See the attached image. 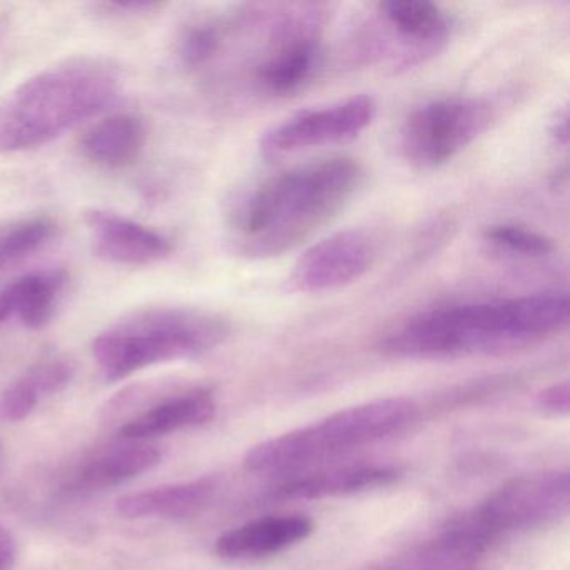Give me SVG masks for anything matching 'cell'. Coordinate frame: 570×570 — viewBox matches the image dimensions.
<instances>
[{
  "label": "cell",
  "mask_w": 570,
  "mask_h": 570,
  "mask_svg": "<svg viewBox=\"0 0 570 570\" xmlns=\"http://www.w3.org/2000/svg\"><path fill=\"white\" fill-rule=\"evenodd\" d=\"M569 309V296L559 292L452 303L416 313L390 332L380 346L396 358L503 355L562 332Z\"/></svg>",
  "instance_id": "obj_1"
},
{
  "label": "cell",
  "mask_w": 570,
  "mask_h": 570,
  "mask_svg": "<svg viewBox=\"0 0 570 570\" xmlns=\"http://www.w3.org/2000/svg\"><path fill=\"white\" fill-rule=\"evenodd\" d=\"M365 183V169L348 156L308 163L273 176L233 212L236 249L249 258H275L332 223Z\"/></svg>",
  "instance_id": "obj_2"
},
{
  "label": "cell",
  "mask_w": 570,
  "mask_h": 570,
  "mask_svg": "<svg viewBox=\"0 0 570 570\" xmlns=\"http://www.w3.org/2000/svg\"><path fill=\"white\" fill-rule=\"evenodd\" d=\"M118 68L101 58H76L26 79L0 105V155L41 148L115 105Z\"/></svg>",
  "instance_id": "obj_3"
},
{
  "label": "cell",
  "mask_w": 570,
  "mask_h": 570,
  "mask_svg": "<svg viewBox=\"0 0 570 570\" xmlns=\"http://www.w3.org/2000/svg\"><path fill=\"white\" fill-rule=\"evenodd\" d=\"M229 325L216 313L198 308H149L99 333L92 356L108 382H121L161 363L198 358L218 348Z\"/></svg>",
  "instance_id": "obj_4"
},
{
  "label": "cell",
  "mask_w": 570,
  "mask_h": 570,
  "mask_svg": "<svg viewBox=\"0 0 570 570\" xmlns=\"http://www.w3.org/2000/svg\"><path fill=\"white\" fill-rule=\"evenodd\" d=\"M415 416V403L409 399L373 400L348 406L312 425L258 443L248 450L243 465L252 473L305 469L390 439L412 425Z\"/></svg>",
  "instance_id": "obj_5"
},
{
  "label": "cell",
  "mask_w": 570,
  "mask_h": 570,
  "mask_svg": "<svg viewBox=\"0 0 570 570\" xmlns=\"http://www.w3.org/2000/svg\"><path fill=\"white\" fill-rule=\"evenodd\" d=\"M569 507V472L540 470L507 480L469 517L492 546L502 535L543 529L566 519Z\"/></svg>",
  "instance_id": "obj_6"
},
{
  "label": "cell",
  "mask_w": 570,
  "mask_h": 570,
  "mask_svg": "<svg viewBox=\"0 0 570 570\" xmlns=\"http://www.w3.org/2000/svg\"><path fill=\"white\" fill-rule=\"evenodd\" d=\"M492 121L493 108L485 99L443 98L426 102L403 125V153L419 168H439L475 142Z\"/></svg>",
  "instance_id": "obj_7"
},
{
  "label": "cell",
  "mask_w": 570,
  "mask_h": 570,
  "mask_svg": "<svg viewBox=\"0 0 570 570\" xmlns=\"http://www.w3.org/2000/svg\"><path fill=\"white\" fill-rule=\"evenodd\" d=\"M379 112L372 96H353L318 109H306L263 135V155L282 156L302 149L350 141L365 131Z\"/></svg>",
  "instance_id": "obj_8"
},
{
  "label": "cell",
  "mask_w": 570,
  "mask_h": 570,
  "mask_svg": "<svg viewBox=\"0 0 570 570\" xmlns=\"http://www.w3.org/2000/svg\"><path fill=\"white\" fill-rule=\"evenodd\" d=\"M379 246L368 233L345 229L309 246L293 266L289 285L295 292L326 293L345 288L375 265Z\"/></svg>",
  "instance_id": "obj_9"
},
{
  "label": "cell",
  "mask_w": 570,
  "mask_h": 570,
  "mask_svg": "<svg viewBox=\"0 0 570 570\" xmlns=\"http://www.w3.org/2000/svg\"><path fill=\"white\" fill-rule=\"evenodd\" d=\"M320 16L295 12L275 29L273 49L256 71L262 89L269 95L288 96L302 89L322 62Z\"/></svg>",
  "instance_id": "obj_10"
},
{
  "label": "cell",
  "mask_w": 570,
  "mask_h": 570,
  "mask_svg": "<svg viewBox=\"0 0 570 570\" xmlns=\"http://www.w3.org/2000/svg\"><path fill=\"white\" fill-rule=\"evenodd\" d=\"M85 223L91 233L92 253L112 265L148 266L173 253L171 239L135 219L106 209H88Z\"/></svg>",
  "instance_id": "obj_11"
},
{
  "label": "cell",
  "mask_w": 570,
  "mask_h": 570,
  "mask_svg": "<svg viewBox=\"0 0 570 570\" xmlns=\"http://www.w3.org/2000/svg\"><path fill=\"white\" fill-rule=\"evenodd\" d=\"M313 530L315 523L305 515L262 517L219 535L215 552L229 562L265 559L298 546Z\"/></svg>",
  "instance_id": "obj_12"
},
{
  "label": "cell",
  "mask_w": 570,
  "mask_h": 570,
  "mask_svg": "<svg viewBox=\"0 0 570 570\" xmlns=\"http://www.w3.org/2000/svg\"><path fill=\"white\" fill-rule=\"evenodd\" d=\"M469 515L452 520L439 535L386 563L382 570H475L489 549Z\"/></svg>",
  "instance_id": "obj_13"
},
{
  "label": "cell",
  "mask_w": 570,
  "mask_h": 570,
  "mask_svg": "<svg viewBox=\"0 0 570 570\" xmlns=\"http://www.w3.org/2000/svg\"><path fill=\"white\" fill-rule=\"evenodd\" d=\"M215 492V480L205 476L191 482L128 493L118 500L116 509L122 519L128 520H185L203 512Z\"/></svg>",
  "instance_id": "obj_14"
},
{
  "label": "cell",
  "mask_w": 570,
  "mask_h": 570,
  "mask_svg": "<svg viewBox=\"0 0 570 570\" xmlns=\"http://www.w3.org/2000/svg\"><path fill=\"white\" fill-rule=\"evenodd\" d=\"M148 141L146 121L135 112L99 119L79 139V151L92 165L122 169L135 165Z\"/></svg>",
  "instance_id": "obj_15"
},
{
  "label": "cell",
  "mask_w": 570,
  "mask_h": 570,
  "mask_svg": "<svg viewBox=\"0 0 570 570\" xmlns=\"http://www.w3.org/2000/svg\"><path fill=\"white\" fill-rule=\"evenodd\" d=\"M376 9L383 22L410 46L409 55L415 62L439 52L449 39V16L432 2L390 0Z\"/></svg>",
  "instance_id": "obj_16"
},
{
  "label": "cell",
  "mask_w": 570,
  "mask_h": 570,
  "mask_svg": "<svg viewBox=\"0 0 570 570\" xmlns=\"http://www.w3.org/2000/svg\"><path fill=\"white\" fill-rule=\"evenodd\" d=\"M216 400L212 390L198 389L165 400L121 426L126 440H148L212 422Z\"/></svg>",
  "instance_id": "obj_17"
},
{
  "label": "cell",
  "mask_w": 570,
  "mask_h": 570,
  "mask_svg": "<svg viewBox=\"0 0 570 570\" xmlns=\"http://www.w3.org/2000/svg\"><path fill=\"white\" fill-rule=\"evenodd\" d=\"M399 470L390 465H350L288 480L276 489L279 499L322 500L392 485Z\"/></svg>",
  "instance_id": "obj_18"
},
{
  "label": "cell",
  "mask_w": 570,
  "mask_h": 570,
  "mask_svg": "<svg viewBox=\"0 0 570 570\" xmlns=\"http://www.w3.org/2000/svg\"><path fill=\"white\" fill-rule=\"evenodd\" d=\"M75 366L62 358L46 360L19 376L0 392V422L28 419L41 400L58 395L71 383Z\"/></svg>",
  "instance_id": "obj_19"
},
{
  "label": "cell",
  "mask_w": 570,
  "mask_h": 570,
  "mask_svg": "<svg viewBox=\"0 0 570 570\" xmlns=\"http://www.w3.org/2000/svg\"><path fill=\"white\" fill-rule=\"evenodd\" d=\"M163 455L156 446L128 445L109 450L86 463L72 480V492H102L122 485L161 463Z\"/></svg>",
  "instance_id": "obj_20"
},
{
  "label": "cell",
  "mask_w": 570,
  "mask_h": 570,
  "mask_svg": "<svg viewBox=\"0 0 570 570\" xmlns=\"http://www.w3.org/2000/svg\"><path fill=\"white\" fill-rule=\"evenodd\" d=\"M68 276L59 269L31 273L12 282L18 299V318L31 330L45 328L55 318Z\"/></svg>",
  "instance_id": "obj_21"
},
{
  "label": "cell",
  "mask_w": 570,
  "mask_h": 570,
  "mask_svg": "<svg viewBox=\"0 0 570 570\" xmlns=\"http://www.w3.org/2000/svg\"><path fill=\"white\" fill-rule=\"evenodd\" d=\"M58 225L49 216H31L0 225V273L9 272L51 243Z\"/></svg>",
  "instance_id": "obj_22"
},
{
  "label": "cell",
  "mask_w": 570,
  "mask_h": 570,
  "mask_svg": "<svg viewBox=\"0 0 570 570\" xmlns=\"http://www.w3.org/2000/svg\"><path fill=\"white\" fill-rule=\"evenodd\" d=\"M485 239L495 248L510 255L523 256V258H543L553 252V242L542 233L533 232L520 225L490 226L485 232Z\"/></svg>",
  "instance_id": "obj_23"
},
{
  "label": "cell",
  "mask_w": 570,
  "mask_h": 570,
  "mask_svg": "<svg viewBox=\"0 0 570 570\" xmlns=\"http://www.w3.org/2000/svg\"><path fill=\"white\" fill-rule=\"evenodd\" d=\"M223 45V29L216 22L191 26L179 41V61L185 68L198 69L212 61Z\"/></svg>",
  "instance_id": "obj_24"
},
{
  "label": "cell",
  "mask_w": 570,
  "mask_h": 570,
  "mask_svg": "<svg viewBox=\"0 0 570 570\" xmlns=\"http://www.w3.org/2000/svg\"><path fill=\"white\" fill-rule=\"evenodd\" d=\"M569 383H553L537 395V406L549 416L569 415Z\"/></svg>",
  "instance_id": "obj_25"
},
{
  "label": "cell",
  "mask_w": 570,
  "mask_h": 570,
  "mask_svg": "<svg viewBox=\"0 0 570 570\" xmlns=\"http://www.w3.org/2000/svg\"><path fill=\"white\" fill-rule=\"evenodd\" d=\"M18 556L16 540L9 529L0 523V570H11Z\"/></svg>",
  "instance_id": "obj_26"
},
{
  "label": "cell",
  "mask_w": 570,
  "mask_h": 570,
  "mask_svg": "<svg viewBox=\"0 0 570 570\" xmlns=\"http://www.w3.org/2000/svg\"><path fill=\"white\" fill-rule=\"evenodd\" d=\"M12 316H18V302L11 283L4 289H0V325H4Z\"/></svg>",
  "instance_id": "obj_27"
},
{
  "label": "cell",
  "mask_w": 570,
  "mask_h": 570,
  "mask_svg": "<svg viewBox=\"0 0 570 570\" xmlns=\"http://www.w3.org/2000/svg\"><path fill=\"white\" fill-rule=\"evenodd\" d=\"M550 135H552V138L556 139L559 145H569V115H567L566 111L557 116L552 128H550Z\"/></svg>",
  "instance_id": "obj_28"
}]
</instances>
